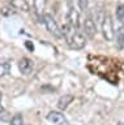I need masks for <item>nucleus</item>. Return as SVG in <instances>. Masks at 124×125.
<instances>
[{
  "mask_svg": "<svg viewBox=\"0 0 124 125\" xmlns=\"http://www.w3.org/2000/svg\"><path fill=\"white\" fill-rule=\"evenodd\" d=\"M11 117L12 116L9 115L8 111H5V109H1V111H0V120L1 121H9Z\"/></svg>",
  "mask_w": 124,
  "mask_h": 125,
  "instance_id": "obj_15",
  "label": "nucleus"
},
{
  "mask_svg": "<svg viewBox=\"0 0 124 125\" xmlns=\"http://www.w3.org/2000/svg\"><path fill=\"white\" fill-rule=\"evenodd\" d=\"M12 7L17 8L20 10H24V12H29L30 9L28 0H12Z\"/></svg>",
  "mask_w": 124,
  "mask_h": 125,
  "instance_id": "obj_10",
  "label": "nucleus"
},
{
  "mask_svg": "<svg viewBox=\"0 0 124 125\" xmlns=\"http://www.w3.org/2000/svg\"><path fill=\"white\" fill-rule=\"evenodd\" d=\"M43 22H45L46 27H47V30L55 38H61V37H63V35H61L59 25H57V22L55 21V18H54L51 14H43Z\"/></svg>",
  "mask_w": 124,
  "mask_h": 125,
  "instance_id": "obj_2",
  "label": "nucleus"
},
{
  "mask_svg": "<svg viewBox=\"0 0 124 125\" xmlns=\"http://www.w3.org/2000/svg\"><path fill=\"white\" fill-rule=\"evenodd\" d=\"M116 43H118L119 48H124V26H122L116 34Z\"/></svg>",
  "mask_w": 124,
  "mask_h": 125,
  "instance_id": "obj_11",
  "label": "nucleus"
},
{
  "mask_svg": "<svg viewBox=\"0 0 124 125\" xmlns=\"http://www.w3.org/2000/svg\"><path fill=\"white\" fill-rule=\"evenodd\" d=\"M67 43L69 44V47H71L72 50H82L84 47L86 46V39H85V35L81 33V31L76 30Z\"/></svg>",
  "mask_w": 124,
  "mask_h": 125,
  "instance_id": "obj_3",
  "label": "nucleus"
},
{
  "mask_svg": "<svg viewBox=\"0 0 124 125\" xmlns=\"http://www.w3.org/2000/svg\"><path fill=\"white\" fill-rule=\"evenodd\" d=\"M88 4H89L88 0H79V7H80L81 10H86L88 9Z\"/></svg>",
  "mask_w": 124,
  "mask_h": 125,
  "instance_id": "obj_17",
  "label": "nucleus"
},
{
  "mask_svg": "<svg viewBox=\"0 0 124 125\" xmlns=\"http://www.w3.org/2000/svg\"><path fill=\"white\" fill-rule=\"evenodd\" d=\"M102 34L103 38L107 42H112L115 39V31H114V23L110 13H104L102 18Z\"/></svg>",
  "mask_w": 124,
  "mask_h": 125,
  "instance_id": "obj_1",
  "label": "nucleus"
},
{
  "mask_svg": "<svg viewBox=\"0 0 124 125\" xmlns=\"http://www.w3.org/2000/svg\"><path fill=\"white\" fill-rule=\"evenodd\" d=\"M46 8V0H34V9H35L41 22H43V10Z\"/></svg>",
  "mask_w": 124,
  "mask_h": 125,
  "instance_id": "obj_9",
  "label": "nucleus"
},
{
  "mask_svg": "<svg viewBox=\"0 0 124 125\" xmlns=\"http://www.w3.org/2000/svg\"><path fill=\"white\" fill-rule=\"evenodd\" d=\"M116 18L122 23H124V4H119L116 8Z\"/></svg>",
  "mask_w": 124,
  "mask_h": 125,
  "instance_id": "obj_14",
  "label": "nucleus"
},
{
  "mask_svg": "<svg viewBox=\"0 0 124 125\" xmlns=\"http://www.w3.org/2000/svg\"><path fill=\"white\" fill-rule=\"evenodd\" d=\"M1 14L5 16V17H8V16L13 14V8H12V7H3V8H1Z\"/></svg>",
  "mask_w": 124,
  "mask_h": 125,
  "instance_id": "obj_16",
  "label": "nucleus"
},
{
  "mask_svg": "<svg viewBox=\"0 0 124 125\" xmlns=\"http://www.w3.org/2000/svg\"><path fill=\"white\" fill-rule=\"evenodd\" d=\"M68 23L71 26H73L75 29H79V25H80V14L73 7L69 8V12H68Z\"/></svg>",
  "mask_w": 124,
  "mask_h": 125,
  "instance_id": "obj_7",
  "label": "nucleus"
},
{
  "mask_svg": "<svg viewBox=\"0 0 124 125\" xmlns=\"http://www.w3.org/2000/svg\"><path fill=\"white\" fill-rule=\"evenodd\" d=\"M33 66L34 64L29 57H22L20 62H18V69H20V72L22 74H30L33 70Z\"/></svg>",
  "mask_w": 124,
  "mask_h": 125,
  "instance_id": "obj_6",
  "label": "nucleus"
},
{
  "mask_svg": "<svg viewBox=\"0 0 124 125\" xmlns=\"http://www.w3.org/2000/svg\"><path fill=\"white\" fill-rule=\"evenodd\" d=\"M9 125H24V117H22V115L17 113V115H14L13 117H11Z\"/></svg>",
  "mask_w": 124,
  "mask_h": 125,
  "instance_id": "obj_12",
  "label": "nucleus"
},
{
  "mask_svg": "<svg viewBox=\"0 0 124 125\" xmlns=\"http://www.w3.org/2000/svg\"><path fill=\"white\" fill-rule=\"evenodd\" d=\"M9 70H11V64H9L8 61L0 62V77L7 76V74L9 73Z\"/></svg>",
  "mask_w": 124,
  "mask_h": 125,
  "instance_id": "obj_13",
  "label": "nucleus"
},
{
  "mask_svg": "<svg viewBox=\"0 0 124 125\" xmlns=\"http://www.w3.org/2000/svg\"><path fill=\"white\" fill-rule=\"evenodd\" d=\"M0 103H1V93H0ZM3 109V107H1V104H0V111Z\"/></svg>",
  "mask_w": 124,
  "mask_h": 125,
  "instance_id": "obj_18",
  "label": "nucleus"
},
{
  "mask_svg": "<svg viewBox=\"0 0 124 125\" xmlns=\"http://www.w3.org/2000/svg\"><path fill=\"white\" fill-rule=\"evenodd\" d=\"M73 95H69V94H64L63 96L59 98V100H57V108L60 109V111H65V109L68 108V105L73 102Z\"/></svg>",
  "mask_w": 124,
  "mask_h": 125,
  "instance_id": "obj_8",
  "label": "nucleus"
},
{
  "mask_svg": "<svg viewBox=\"0 0 124 125\" xmlns=\"http://www.w3.org/2000/svg\"><path fill=\"white\" fill-rule=\"evenodd\" d=\"M82 29H84V34L86 35L89 39H93L97 34V25L94 22V20L91 17L85 18V21L82 23Z\"/></svg>",
  "mask_w": 124,
  "mask_h": 125,
  "instance_id": "obj_4",
  "label": "nucleus"
},
{
  "mask_svg": "<svg viewBox=\"0 0 124 125\" xmlns=\"http://www.w3.org/2000/svg\"><path fill=\"white\" fill-rule=\"evenodd\" d=\"M47 120L50 123H52L54 125H69L68 120L65 119V116L59 111H51L47 115Z\"/></svg>",
  "mask_w": 124,
  "mask_h": 125,
  "instance_id": "obj_5",
  "label": "nucleus"
}]
</instances>
